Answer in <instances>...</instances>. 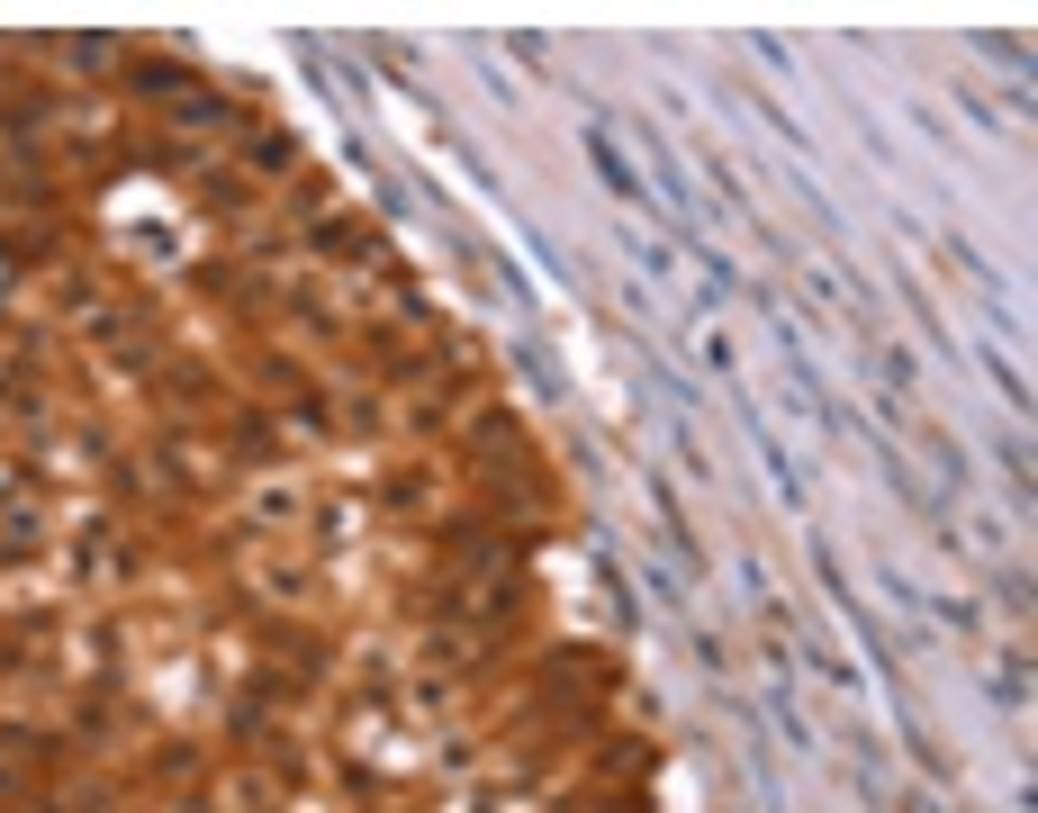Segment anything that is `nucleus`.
Wrapping results in <instances>:
<instances>
[{"label": "nucleus", "mask_w": 1038, "mask_h": 813, "mask_svg": "<svg viewBox=\"0 0 1038 813\" xmlns=\"http://www.w3.org/2000/svg\"><path fill=\"white\" fill-rule=\"evenodd\" d=\"M587 154H596V172H605V190H623L633 199L642 181H633V163H623V145H614V118H587Z\"/></svg>", "instance_id": "f257e3e1"}, {"label": "nucleus", "mask_w": 1038, "mask_h": 813, "mask_svg": "<svg viewBox=\"0 0 1038 813\" xmlns=\"http://www.w3.org/2000/svg\"><path fill=\"white\" fill-rule=\"evenodd\" d=\"M985 371H994V389H1002V398H1011V416H1020V406H1029V380H1020V371H1011V362H1002V353H985Z\"/></svg>", "instance_id": "f03ea898"}, {"label": "nucleus", "mask_w": 1038, "mask_h": 813, "mask_svg": "<svg viewBox=\"0 0 1038 813\" xmlns=\"http://www.w3.org/2000/svg\"><path fill=\"white\" fill-rule=\"evenodd\" d=\"M976 46H985L994 63H1011V73H1029V46H1020V37H976Z\"/></svg>", "instance_id": "7ed1b4c3"}]
</instances>
